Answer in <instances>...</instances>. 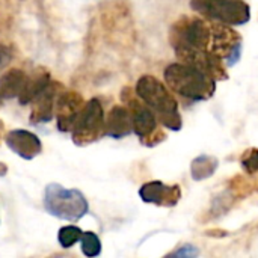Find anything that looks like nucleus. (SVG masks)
Here are the masks:
<instances>
[{"mask_svg": "<svg viewBox=\"0 0 258 258\" xmlns=\"http://www.w3.org/2000/svg\"><path fill=\"white\" fill-rule=\"evenodd\" d=\"M178 62L192 65L212 77L213 80H227L228 71L225 62L210 50H200V48H177L174 50Z\"/></svg>", "mask_w": 258, "mask_h": 258, "instance_id": "9", "label": "nucleus"}, {"mask_svg": "<svg viewBox=\"0 0 258 258\" xmlns=\"http://www.w3.org/2000/svg\"><path fill=\"white\" fill-rule=\"evenodd\" d=\"M80 242H82V252L85 257L92 258L101 254V240L95 233L83 231Z\"/></svg>", "mask_w": 258, "mask_h": 258, "instance_id": "19", "label": "nucleus"}, {"mask_svg": "<svg viewBox=\"0 0 258 258\" xmlns=\"http://www.w3.org/2000/svg\"><path fill=\"white\" fill-rule=\"evenodd\" d=\"M26 73L18 70V68H12L9 71H6L2 77H0V107L20 95L23 85L26 82Z\"/></svg>", "mask_w": 258, "mask_h": 258, "instance_id": "15", "label": "nucleus"}, {"mask_svg": "<svg viewBox=\"0 0 258 258\" xmlns=\"http://www.w3.org/2000/svg\"><path fill=\"white\" fill-rule=\"evenodd\" d=\"M63 91V85L56 80H50V83L33 98L32 101V110L29 121L30 124H45L51 121L54 115V106L59 94Z\"/></svg>", "mask_w": 258, "mask_h": 258, "instance_id": "11", "label": "nucleus"}, {"mask_svg": "<svg viewBox=\"0 0 258 258\" xmlns=\"http://www.w3.org/2000/svg\"><path fill=\"white\" fill-rule=\"evenodd\" d=\"M121 100L128 109L133 124V133L139 138L144 147L153 148L166 139V133L159 127V121L153 110L136 95L132 88H124L121 92Z\"/></svg>", "mask_w": 258, "mask_h": 258, "instance_id": "3", "label": "nucleus"}, {"mask_svg": "<svg viewBox=\"0 0 258 258\" xmlns=\"http://www.w3.org/2000/svg\"><path fill=\"white\" fill-rule=\"evenodd\" d=\"M44 209L48 215L76 222L89 212V204L79 189H67L62 184L50 183L44 189Z\"/></svg>", "mask_w": 258, "mask_h": 258, "instance_id": "4", "label": "nucleus"}, {"mask_svg": "<svg viewBox=\"0 0 258 258\" xmlns=\"http://www.w3.org/2000/svg\"><path fill=\"white\" fill-rule=\"evenodd\" d=\"M218 159L212 157V156H200L197 159H194L192 165H190V175L195 181H201L206 180L209 177H212L216 169H218Z\"/></svg>", "mask_w": 258, "mask_h": 258, "instance_id": "17", "label": "nucleus"}, {"mask_svg": "<svg viewBox=\"0 0 258 258\" xmlns=\"http://www.w3.org/2000/svg\"><path fill=\"white\" fill-rule=\"evenodd\" d=\"M133 133V124L130 112L125 106H113L107 115H104V135L113 139H122Z\"/></svg>", "mask_w": 258, "mask_h": 258, "instance_id": "14", "label": "nucleus"}, {"mask_svg": "<svg viewBox=\"0 0 258 258\" xmlns=\"http://www.w3.org/2000/svg\"><path fill=\"white\" fill-rule=\"evenodd\" d=\"M163 77L171 91L192 101L210 100L216 92V80L187 63H169Z\"/></svg>", "mask_w": 258, "mask_h": 258, "instance_id": "2", "label": "nucleus"}, {"mask_svg": "<svg viewBox=\"0 0 258 258\" xmlns=\"http://www.w3.org/2000/svg\"><path fill=\"white\" fill-rule=\"evenodd\" d=\"M85 106L83 97L76 91H62L56 100L54 115L57 122V130L62 133L71 132L80 110Z\"/></svg>", "mask_w": 258, "mask_h": 258, "instance_id": "10", "label": "nucleus"}, {"mask_svg": "<svg viewBox=\"0 0 258 258\" xmlns=\"http://www.w3.org/2000/svg\"><path fill=\"white\" fill-rule=\"evenodd\" d=\"M50 73L45 68H38L32 76L26 77V82L23 85V89L18 95V103L21 106L29 104L33 101V98L50 83Z\"/></svg>", "mask_w": 258, "mask_h": 258, "instance_id": "16", "label": "nucleus"}, {"mask_svg": "<svg viewBox=\"0 0 258 258\" xmlns=\"http://www.w3.org/2000/svg\"><path fill=\"white\" fill-rule=\"evenodd\" d=\"M104 135V110L98 98H91L80 110L73 128L71 139L77 147H88Z\"/></svg>", "mask_w": 258, "mask_h": 258, "instance_id": "7", "label": "nucleus"}, {"mask_svg": "<svg viewBox=\"0 0 258 258\" xmlns=\"http://www.w3.org/2000/svg\"><path fill=\"white\" fill-rule=\"evenodd\" d=\"M190 8L207 20L230 26H242L251 20V8L243 0H190Z\"/></svg>", "mask_w": 258, "mask_h": 258, "instance_id": "6", "label": "nucleus"}, {"mask_svg": "<svg viewBox=\"0 0 258 258\" xmlns=\"http://www.w3.org/2000/svg\"><path fill=\"white\" fill-rule=\"evenodd\" d=\"M0 60H2V53H0Z\"/></svg>", "mask_w": 258, "mask_h": 258, "instance_id": "23", "label": "nucleus"}, {"mask_svg": "<svg viewBox=\"0 0 258 258\" xmlns=\"http://www.w3.org/2000/svg\"><path fill=\"white\" fill-rule=\"evenodd\" d=\"M197 254H198V251H197V249H194L192 246H187V248H184L183 251L175 252V255H197Z\"/></svg>", "mask_w": 258, "mask_h": 258, "instance_id": "21", "label": "nucleus"}, {"mask_svg": "<svg viewBox=\"0 0 258 258\" xmlns=\"http://www.w3.org/2000/svg\"><path fill=\"white\" fill-rule=\"evenodd\" d=\"M169 42L177 48H200L209 50L210 42V20L204 17L181 15L169 30Z\"/></svg>", "mask_w": 258, "mask_h": 258, "instance_id": "5", "label": "nucleus"}, {"mask_svg": "<svg viewBox=\"0 0 258 258\" xmlns=\"http://www.w3.org/2000/svg\"><path fill=\"white\" fill-rule=\"evenodd\" d=\"M135 92L153 110L157 121L163 127L174 132L181 128L183 119L178 112V103L171 91L157 77L150 74L139 77Z\"/></svg>", "mask_w": 258, "mask_h": 258, "instance_id": "1", "label": "nucleus"}, {"mask_svg": "<svg viewBox=\"0 0 258 258\" xmlns=\"http://www.w3.org/2000/svg\"><path fill=\"white\" fill-rule=\"evenodd\" d=\"M139 197L147 204L159 207H175L181 200V189L178 184H165L162 181H148L141 186Z\"/></svg>", "mask_w": 258, "mask_h": 258, "instance_id": "12", "label": "nucleus"}, {"mask_svg": "<svg viewBox=\"0 0 258 258\" xmlns=\"http://www.w3.org/2000/svg\"><path fill=\"white\" fill-rule=\"evenodd\" d=\"M5 144L12 153L24 160H33L42 153L41 139L35 133L24 128H15L5 133Z\"/></svg>", "mask_w": 258, "mask_h": 258, "instance_id": "13", "label": "nucleus"}, {"mask_svg": "<svg viewBox=\"0 0 258 258\" xmlns=\"http://www.w3.org/2000/svg\"><path fill=\"white\" fill-rule=\"evenodd\" d=\"M83 231L76 227V225H65L57 231V242L60 245V248L63 249H70L73 248L77 242H80Z\"/></svg>", "mask_w": 258, "mask_h": 258, "instance_id": "18", "label": "nucleus"}, {"mask_svg": "<svg viewBox=\"0 0 258 258\" xmlns=\"http://www.w3.org/2000/svg\"><path fill=\"white\" fill-rule=\"evenodd\" d=\"M242 35L230 24L210 20L209 50L218 54L227 67H233L242 56Z\"/></svg>", "mask_w": 258, "mask_h": 258, "instance_id": "8", "label": "nucleus"}, {"mask_svg": "<svg viewBox=\"0 0 258 258\" xmlns=\"http://www.w3.org/2000/svg\"><path fill=\"white\" fill-rule=\"evenodd\" d=\"M5 139V124L3 121L0 119V145H2V141Z\"/></svg>", "mask_w": 258, "mask_h": 258, "instance_id": "22", "label": "nucleus"}, {"mask_svg": "<svg viewBox=\"0 0 258 258\" xmlns=\"http://www.w3.org/2000/svg\"><path fill=\"white\" fill-rule=\"evenodd\" d=\"M240 165L248 175H254L258 172V148L246 150L240 157Z\"/></svg>", "mask_w": 258, "mask_h": 258, "instance_id": "20", "label": "nucleus"}]
</instances>
